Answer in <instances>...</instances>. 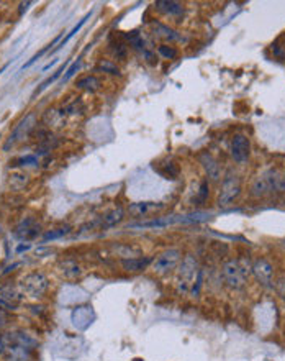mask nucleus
Listing matches in <instances>:
<instances>
[{
	"label": "nucleus",
	"instance_id": "1",
	"mask_svg": "<svg viewBox=\"0 0 285 361\" xmlns=\"http://www.w3.org/2000/svg\"><path fill=\"white\" fill-rule=\"evenodd\" d=\"M5 338V359L7 361H30L35 351L36 341L23 332H10Z\"/></svg>",
	"mask_w": 285,
	"mask_h": 361
},
{
	"label": "nucleus",
	"instance_id": "2",
	"mask_svg": "<svg viewBox=\"0 0 285 361\" xmlns=\"http://www.w3.org/2000/svg\"><path fill=\"white\" fill-rule=\"evenodd\" d=\"M221 274H223L226 286L234 291H241L246 286V282L249 279L251 266L246 259H242V258H231L228 261H225L221 268Z\"/></svg>",
	"mask_w": 285,
	"mask_h": 361
},
{
	"label": "nucleus",
	"instance_id": "3",
	"mask_svg": "<svg viewBox=\"0 0 285 361\" xmlns=\"http://www.w3.org/2000/svg\"><path fill=\"white\" fill-rule=\"evenodd\" d=\"M198 261L194 255H186L177 266V273H175V291L180 296L190 294V289L194 286L197 273H198Z\"/></svg>",
	"mask_w": 285,
	"mask_h": 361
},
{
	"label": "nucleus",
	"instance_id": "4",
	"mask_svg": "<svg viewBox=\"0 0 285 361\" xmlns=\"http://www.w3.org/2000/svg\"><path fill=\"white\" fill-rule=\"evenodd\" d=\"M18 289L22 291L23 297L27 296L30 299H41L45 297V294L49 289V281L46 278V274H43L41 271H31L20 279Z\"/></svg>",
	"mask_w": 285,
	"mask_h": 361
},
{
	"label": "nucleus",
	"instance_id": "5",
	"mask_svg": "<svg viewBox=\"0 0 285 361\" xmlns=\"http://www.w3.org/2000/svg\"><path fill=\"white\" fill-rule=\"evenodd\" d=\"M182 259V251L179 248H169L164 250L162 253H159L156 258H153V263H151V270L156 274L164 276L167 273H171L174 270H177V266Z\"/></svg>",
	"mask_w": 285,
	"mask_h": 361
},
{
	"label": "nucleus",
	"instance_id": "6",
	"mask_svg": "<svg viewBox=\"0 0 285 361\" xmlns=\"http://www.w3.org/2000/svg\"><path fill=\"white\" fill-rule=\"evenodd\" d=\"M241 194V181L236 174L228 173L221 182L220 194H218V205L221 208L230 207Z\"/></svg>",
	"mask_w": 285,
	"mask_h": 361
},
{
	"label": "nucleus",
	"instance_id": "7",
	"mask_svg": "<svg viewBox=\"0 0 285 361\" xmlns=\"http://www.w3.org/2000/svg\"><path fill=\"white\" fill-rule=\"evenodd\" d=\"M35 127H36V115L33 112H30L27 117H25V119H22L18 123L15 125L13 131L10 133V137H8L7 143L4 145V151H8L18 143V141L28 138L31 135V131L35 130Z\"/></svg>",
	"mask_w": 285,
	"mask_h": 361
},
{
	"label": "nucleus",
	"instance_id": "8",
	"mask_svg": "<svg viewBox=\"0 0 285 361\" xmlns=\"http://www.w3.org/2000/svg\"><path fill=\"white\" fill-rule=\"evenodd\" d=\"M22 300L23 294L18 286H15L10 281L0 282V307H4L5 310H15L22 304Z\"/></svg>",
	"mask_w": 285,
	"mask_h": 361
},
{
	"label": "nucleus",
	"instance_id": "9",
	"mask_svg": "<svg viewBox=\"0 0 285 361\" xmlns=\"http://www.w3.org/2000/svg\"><path fill=\"white\" fill-rule=\"evenodd\" d=\"M251 273L254 274L256 281L262 288H272L274 286V264L267 258H259L251 266Z\"/></svg>",
	"mask_w": 285,
	"mask_h": 361
},
{
	"label": "nucleus",
	"instance_id": "10",
	"mask_svg": "<svg viewBox=\"0 0 285 361\" xmlns=\"http://www.w3.org/2000/svg\"><path fill=\"white\" fill-rule=\"evenodd\" d=\"M13 233L16 238H20L23 241H30L39 237L41 225L35 217H25L23 220H20V223L15 226Z\"/></svg>",
	"mask_w": 285,
	"mask_h": 361
},
{
	"label": "nucleus",
	"instance_id": "11",
	"mask_svg": "<svg viewBox=\"0 0 285 361\" xmlns=\"http://www.w3.org/2000/svg\"><path fill=\"white\" fill-rule=\"evenodd\" d=\"M251 155V141L246 135H234L231 140V156L236 163L242 164L249 159Z\"/></svg>",
	"mask_w": 285,
	"mask_h": 361
},
{
	"label": "nucleus",
	"instance_id": "12",
	"mask_svg": "<svg viewBox=\"0 0 285 361\" xmlns=\"http://www.w3.org/2000/svg\"><path fill=\"white\" fill-rule=\"evenodd\" d=\"M162 208H164V204H161V202H148V200H145V202L130 204L128 208H127V212L135 218H146L149 215L159 214Z\"/></svg>",
	"mask_w": 285,
	"mask_h": 361
},
{
	"label": "nucleus",
	"instance_id": "13",
	"mask_svg": "<svg viewBox=\"0 0 285 361\" xmlns=\"http://www.w3.org/2000/svg\"><path fill=\"white\" fill-rule=\"evenodd\" d=\"M198 161L200 164L203 166V169L208 176V179L218 182L221 178V169H220V164L216 163V159L210 155V153H202L198 156Z\"/></svg>",
	"mask_w": 285,
	"mask_h": 361
},
{
	"label": "nucleus",
	"instance_id": "14",
	"mask_svg": "<svg viewBox=\"0 0 285 361\" xmlns=\"http://www.w3.org/2000/svg\"><path fill=\"white\" fill-rule=\"evenodd\" d=\"M153 263V258L149 256H139V258H130V259H121V268L123 271H127L130 274H138L141 271H146L148 268Z\"/></svg>",
	"mask_w": 285,
	"mask_h": 361
},
{
	"label": "nucleus",
	"instance_id": "15",
	"mask_svg": "<svg viewBox=\"0 0 285 361\" xmlns=\"http://www.w3.org/2000/svg\"><path fill=\"white\" fill-rule=\"evenodd\" d=\"M154 8L166 16H180L184 13V5L180 2H172V0H157Z\"/></svg>",
	"mask_w": 285,
	"mask_h": 361
},
{
	"label": "nucleus",
	"instance_id": "16",
	"mask_svg": "<svg viewBox=\"0 0 285 361\" xmlns=\"http://www.w3.org/2000/svg\"><path fill=\"white\" fill-rule=\"evenodd\" d=\"M38 135H39V138H38V145H36V155H46L51 149L56 148L57 141L49 130H41Z\"/></svg>",
	"mask_w": 285,
	"mask_h": 361
},
{
	"label": "nucleus",
	"instance_id": "17",
	"mask_svg": "<svg viewBox=\"0 0 285 361\" xmlns=\"http://www.w3.org/2000/svg\"><path fill=\"white\" fill-rule=\"evenodd\" d=\"M43 123L48 125L49 128H59L66 123V113L63 108H49L43 115Z\"/></svg>",
	"mask_w": 285,
	"mask_h": 361
},
{
	"label": "nucleus",
	"instance_id": "18",
	"mask_svg": "<svg viewBox=\"0 0 285 361\" xmlns=\"http://www.w3.org/2000/svg\"><path fill=\"white\" fill-rule=\"evenodd\" d=\"M153 31H154V36L156 38H161L164 41H179L180 40V35L175 30H172L171 27H167V25H162V23H157L154 22L153 23Z\"/></svg>",
	"mask_w": 285,
	"mask_h": 361
},
{
	"label": "nucleus",
	"instance_id": "19",
	"mask_svg": "<svg viewBox=\"0 0 285 361\" xmlns=\"http://www.w3.org/2000/svg\"><path fill=\"white\" fill-rule=\"evenodd\" d=\"M115 253L118 255L121 259H130V258H139L141 255V248L136 245H131V243H118L115 245Z\"/></svg>",
	"mask_w": 285,
	"mask_h": 361
},
{
	"label": "nucleus",
	"instance_id": "20",
	"mask_svg": "<svg viewBox=\"0 0 285 361\" xmlns=\"http://www.w3.org/2000/svg\"><path fill=\"white\" fill-rule=\"evenodd\" d=\"M123 218H125V211L121 207H116L102 217V229H112V226H116L118 223L123 222Z\"/></svg>",
	"mask_w": 285,
	"mask_h": 361
},
{
	"label": "nucleus",
	"instance_id": "21",
	"mask_svg": "<svg viewBox=\"0 0 285 361\" xmlns=\"http://www.w3.org/2000/svg\"><path fill=\"white\" fill-rule=\"evenodd\" d=\"M28 182H30V176L25 173H13L8 176V181H7L8 187H10V191H13V192L23 191L25 187H27Z\"/></svg>",
	"mask_w": 285,
	"mask_h": 361
},
{
	"label": "nucleus",
	"instance_id": "22",
	"mask_svg": "<svg viewBox=\"0 0 285 361\" xmlns=\"http://www.w3.org/2000/svg\"><path fill=\"white\" fill-rule=\"evenodd\" d=\"M102 86V81H100L97 75H82L80 79H77L75 82V87L77 89H82V90H87V92H95L100 89Z\"/></svg>",
	"mask_w": 285,
	"mask_h": 361
},
{
	"label": "nucleus",
	"instance_id": "23",
	"mask_svg": "<svg viewBox=\"0 0 285 361\" xmlns=\"http://www.w3.org/2000/svg\"><path fill=\"white\" fill-rule=\"evenodd\" d=\"M61 271L64 274V278L77 279L79 276L82 274V268L77 261H74V259H66V261L61 263Z\"/></svg>",
	"mask_w": 285,
	"mask_h": 361
},
{
	"label": "nucleus",
	"instance_id": "24",
	"mask_svg": "<svg viewBox=\"0 0 285 361\" xmlns=\"http://www.w3.org/2000/svg\"><path fill=\"white\" fill-rule=\"evenodd\" d=\"M68 64H69V61H66L64 64H61V68L59 69H57L53 75H51V78H48L46 81H43V82H41L39 84V87L35 90V92H33V97H36L38 94H41V92H43L45 89H48L49 86H51V84L54 82V81H57V79H59L61 78V74L63 72H66V68H68Z\"/></svg>",
	"mask_w": 285,
	"mask_h": 361
},
{
	"label": "nucleus",
	"instance_id": "25",
	"mask_svg": "<svg viewBox=\"0 0 285 361\" xmlns=\"http://www.w3.org/2000/svg\"><path fill=\"white\" fill-rule=\"evenodd\" d=\"M125 38L128 40V43L138 49V51H142V53H146V43H145V40H142V36L139 35L138 31H131V33H125L123 35Z\"/></svg>",
	"mask_w": 285,
	"mask_h": 361
},
{
	"label": "nucleus",
	"instance_id": "26",
	"mask_svg": "<svg viewBox=\"0 0 285 361\" xmlns=\"http://www.w3.org/2000/svg\"><path fill=\"white\" fill-rule=\"evenodd\" d=\"M90 15H92V12H89V13H87L86 16H84V18H82V20H80V22H79L77 25H75V27H74V28H72V30H71V31L68 33V35H66V36H64V40H63V41H61V43H59V46H56V48L53 49V51H57V49H61V48H64L66 45H68V43H69V40H71L72 36H75V35H77V33L80 31V28L84 27V25H86V22H87V20L90 18Z\"/></svg>",
	"mask_w": 285,
	"mask_h": 361
},
{
	"label": "nucleus",
	"instance_id": "27",
	"mask_svg": "<svg viewBox=\"0 0 285 361\" xmlns=\"http://www.w3.org/2000/svg\"><path fill=\"white\" fill-rule=\"evenodd\" d=\"M63 110H64L66 115H77V113L82 115V113H84V104H82L80 97L74 99L72 102H69V104H66V105L63 107Z\"/></svg>",
	"mask_w": 285,
	"mask_h": 361
},
{
	"label": "nucleus",
	"instance_id": "28",
	"mask_svg": "<svg viewBox=\"0 0 285 361\" xmlns=\"http://www.w3.org/2000/svg\"><path fill=\"white\" fill-rule=\"evenodd\" d=\"M71 232V226H61V229H54V230H51V232H46L45 235H43V241H49V240H57V238H63V237H66V235H68Z\"/></svg>",
	"mask_w": 285,
	"mask_h": 361
},
{
	"label": "nucleus",
	"instance_id": "29",
	"mask_svg": "<svg viewBox=\"0 0 285 361\" xmlns=\"http://www.w3.org/2000/svg\"><path fill=\"white\" fill-rule=\"evenodd\" d=\"M28 164H38V156L27 155V156L15 158L10 161V167H20V166H28Z\"/></svg>",
	"mask_w": 285,
	"mask_h": 361
},
{
	"label": "nucleus",
	"instance_id": "30",
	"mask_svg": "<svg viewBox=\"0 0 285 361\" xmlns=\"http://www.w3.org/2000/svg\"><path fill=\"white\" fill-rule=\"evenodd\" d=\"M97 71H102V72H107V74H112V75H120V69L118 66L115 63L108 61V60H102L98 64H97Z\"/></svg>",
	"mask_w": 285,
	"mask_h": 361
},
{
	"label": "nucleus",
	"instance_id": "31",
	"mask_svg": "<svg viewBox=\"0 0 285 361\" xmlns=\"http://www.w3.org/2000/svg\"><path fill=\"white\" fill-rule=\"evenodd\" d=\"M61 36H63V33H59V35H57V36H56V38H54V40L51 41V43H49V45H46V46H45L43 49H41V51H39V53H36L35 56H33V58H31V60H30L28 63H25V64L22 66V69H27V68H30V66H31L33 63H36V61L39 60V58H41V56H43V54H45L46 51H49V49H51V46H54V45L57 43V41H59V40H61Z\"/></svg>",
	"mask_w": 285,
	"mask_h": 361
},
{
	"label": "nucleus",
	"instance_id": "32",
	"mask_svg": "<svg viewBox=\"0 0 285 361\" xmlns=\"http://www.w3.org/2000/svg\"><path fill=\"white\" fill-rule=\"evenodd\" d=\"M157 53L162 58H166V60H175L179 54V49L174 46H169V45H161L157 48Z\"/></svg>",
	"mask_w": 285,
	"mask_h": 361
},
{
	"label": "nucleus",
	"instance_id": "33",
	"mask_svg": "<svg viewBox=\"0 0 285 361\" xmlns=\"http://www.w3.org/2000/svg\"><path fill=\"white\" fill-rule=\"evenodd\" d=\"M207 196H208V182H207V181H203L202 184H200V191H198L197 197L194 199V202H195L197 205L203 204V202H205V199H207Z\"/></svg>",
	"mask_w": 285,
	"mask_h": 361
},
{
	"label": "nucleus",
	"instance_id": "34",
	"mask_svg": "<svg viewBox=\"0 0 285 361\" xmlns=\"http://www.w3.org/2000/svg\"><path fill=\"white\" fill-rule=\"evenodd\" d=\"M110 46H113V54L116 56V60H125L127 58V46H125L123 43H120V41H116V43H112Z\"/></svg>",
	"mask_w": 285,
	"mask_h": 361
},
{
	"label": "nucleus",
	"instance_id": "35",
	"mask_svg": "<svg viewBox=\"0 0 285 361\" xmlns=\"http://www.w3.org/2000/svg\"><path fill=\"white\" fill-rule=\"evenodd\" d=\"M79 68H80V60L77 58V61H74V63L69 66V68L66 69V74L63 75V82H68V81L72 78V75H74L75 72H77V69H79Z\"/></svg>",
	"mask_w": 285,
	"mask_h": 361
},
{
	"label": "nucleus",
	"instance_id": "36",
	"mask_svg": "<svg viewBox=\"0 0 285 361\" xmlns=\"http://www.w3.org/2000/svg\"><path fill=\"white\" fill-rule=\"evenodd\" d=\"M10 322V314H8V310H5L4 307H0V330L5 329Z\"/></svg>",
	"mask_w": 285,
	"mask_h": 361
},
{
	"label": "nucleus",
	"instance_id": "37",
	"mask_svg": "<svg viewBox=\"0 0 285 361\" xmlns=\"http://www.w3.org/2000/svg\"><path fill=\"white\" fill-rule=\"evenodd\" d=\"M4 355H5V338H4V335L0 333V358Z\"/></svg>",
	"mask_w": 285,
	"mask_h": 361
},
{
	"label": "nucleus",
	"instance_id": "38",
	"mask_svg": "<svg viewBox=\"0 0 285 361\" xmlns=\"http://www.w3.org/2000/svg\"><path fill=\"white\" fill-rule=\"evenodd\" d=\"M56 63H57V61H51V63H49L48 66H45V68H43V71H48V69H49V68H51V66H54Z\"/></svg>",
	"mask_w": 285,
	"mask_h": 361
}]
</instances>
